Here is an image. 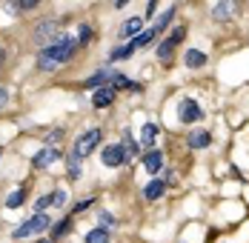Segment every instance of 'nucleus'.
<instances>
[{"label": "nucleus", "instance_id": "31", "mask_svg": "<svg viewBox=\"0 0 249 243\" xmlns=\"http://www.w3.org/2000/svg\"><path fill=\"white\" fill-rule=\"evenodd\" d=\"M3 57H6V52H3V49H0V63H3Z\"/></svg>", "mask_w": 249, "mask_h": 243}, {"label": "nucleus", "instance_id": "20", "mask_svg": "<svg viewBox=\"0 0 249 243\" xmlns=\"http://www.w3.org/2000/svg\"><path fill=\"white\" fill-rule=\"evenodd\" d=\"M172 17H175V9H166V12H163L158 20H155V26H152V29H155V32H163L166 26L172 23Z\"/></svg>", "mask_w": 249, "mask_h": 243}, {"label": "nucleus", "instance_id": "26", "mask_svg": "<svg viewBox=\"0 0 249 243\" xmlns=\"http://www.w3.org/2000/svg\"><path fill=\"white\" fill-rule=\"evenodd\" d=\"M92 203H95L92 197H86V200H80V203H77V206H75V212H86V209H89Z\"/></svg>", "mask_w": 249, "mask_h": 243}, {"label": "nucleus", "instance_id": "23", "mask_svg": "<svg viewBox=\"0 0 249 243\" xmlns=\"http://www.w3.org/2000/svg\"><path fill=\"white\" fill-rule=\"evenodd\" d=\"M132 54H135V52H132L129 46H121V49H112L109 57H112V60H126V57H132Z\"/></svg>", "mask_w": 249, "mask_h": 243}, {"label": "nucleus", "instance_id": "4", "mask_svg": "<svg viewBox=\"0 0 249 243\" xmlns=\"http://www.w3.org/2000/svg\"><path fill=\"white\" fill-rule=\"evenodd\" d=\"M178 118H180V123H195V121L203 118V112H200V106L192 97H183V100L178 103Z\"/></svg>", "mask_w": 249, "mask_h": 243}, {"label": "nucleus", "instance_id": "7", "mask_svg": "<svg viewBox=\"0 0 249 243\" xmlns=\"http://www.w3.org/2000/svg\"><path fill=\"white\" fill-rule=\"evenodd\" d=\"M115 95H118V92H115L112 86H98L95 95H92V106H95V109H106V106L115 103Z\"/></svg>", "mask_w": 249, "mask_h": 243}, {"label": "nucleus", "instance_id": "1", "mask_svg": "<svg viewBox=\"0 0 249 243\" xmlns=\"http://www.w3.org/2000/svg\"><path fill=\"white\" fill-rule=\"evenodd\" d=\"M75 49H77V40L72 35H63V37H57L54 43H46V46L40 49V54H37V69H40V72L57 69L60 63H66V60L75 54Z\"/></svg>", "mask_w": 249, "mask_h": 243}, {"label": "nucleus", "instance_id": "2", "mask_svg": "<svg viewBox=\"0 0 249 243\" xmlns=\"http://www.w3.org/2000/svg\"><path fill=\"white\" fill-rule=\"evenodd\" d=\"M52 226V220H49V215H43V212H37L35 218H29V220H23L15 232H12V238L15 241H23V238H32V235H40V232H46Z\"/></svg>", "mask_w": 249, "mask_h": 243}, {"label": "nucleus", "instance_id": "32", "mask_svg": "<svg viewBox=\"0 0 249 243\" xmlns=\"http://www.w3.org/2000/svg\"><path fill=\"white\" fill-rule=\"evenodd\" d=\"M0 155H3V152H0Z\"/></svg>", "mask_w": 249, "mask_h": 243}, {"label": "nucleus", "instance_id": "25", "mask_svg": "<svg viewBox=\"0 0 249 243\" xmlns=\"http://www.w3.org/2000/svg\"><path fill=\"white\" fill-rule=\"evenodd\" d=\"M52 203H54V194H46V197H40V200H37V206H35V209H37V212H46Z\"/></svg>", "mask_w": 249, "mask_h": 243}, {"label": "nucleus", "instance_id": "9", "mask_svg": "<svg viewBox=\"0 0 249 243\" xmlns=\"http://www.w3.org/2000/svg\"><path fill=\"white\" fill-rule=\"evenodd\" d=\"M143 166H146V172L158 174V172L163 169V152H158V149L146 152V157H143Z\"/></svg>", "mask_w": 249, "mask_h": 243}, {"label": "nucleus", "instance_id": "6", "mask_svg": "<svg viewBox=\"0 0 249 243\" xmlns=\"http://www.w3.org/2000/svg\"><path fill=\"white\" fill-rule=\"evenodd\" d=\"M103 166H109V169H115V166H124L126 163V149L121 143H112L103 149Z\"/></svg>", "mask_w": 249, "mask_h": 243}, {"label": "nucleus", "instance_id": "24", "mask_svg": "<svg viewBox=\"0 0 249 243\" xmlns=\"http://www.w3.org/2000/svg\"><path fill=\"white\" fill-rule=\"evenodd\" d=\"M89 37H92V26H89V23H80V35H77V43L83 46V43H89Z\"/></svg>", "mask_w": 249, "mask_h": 243}, {"label": "nucleus", "instance_id": "27", "mask_svg": "<svg viewBox=\"0 0 249 243\" xmlns=\"http://www.w3.org/2000/svg\"><path fill=\"white\" fill-rule=\"evenodd\" d=\"M37 3H40V0H18V6H20V9H35Z\"/></svg>", "mask_w": 249, "mask_h": 243}, {"label": "nucleus", "instance_id": "15", "mask_svg": "<svg viewBox=\"0 0 249 243\" xmlns=\"http://www.w3.org/2000/svg\"><path fill=\"white\" fill-rule=\"evenodd\" d=\"M26 197H29V189H26V186H20V189H15V192L6 197V206H9V209H18V206H23Z\"/></svg>", "mask_w": 249, "mask_h": 243}, {"label": "nucleus", "instance_id": "29", "mask_svg": "<svg viewBox=\"0 0 249 243\" xmlns=\"http://www.w3.org/2000/svg\"><path fill=\"white\" fill-rule=\"evenodd\" d=\"M6 103H9V92H6V89H3V86H0V109H3V106H6Z\"/></svg>", "mask_w": 249, "mask_h": 243}, {"label": "nucleus", "instance_id": "21", "mask_svg": "<svg viewBox=\"0 0 249 243\" xmlns=\"http://www.w3.org/2000/svg\"><path fill=\"white\" fill-rule=\"evenodd\" d=\"M109 74L112 72H95L89 80H86V86H89V89H98V86H103V83L109 80Z\"/></svg>", "mask_w": 249, "mask_h": 243}, {"label": "nucleus", "instance_id": "8", "mask_svg": "<svg viewBox=\"0 0 249 243\" xmlns=\"http://www.w3.org/2000/svg\"><path fill=\"white\" fill-rule=\"evenodd\" d=\"M57 157H60V152H57L54 146H49V149H40V152L35 155V160H32V163H35V169H46V166H52Z\"/></svg>", "mask_w": 249, "mask_h": 243}, {"label": "nucleus", "instance_id": "16", "mask_svg": "<svg viewBox=\"0 0 249 243\" xmlns=\"http://www.w3.org/2000/svg\"><path fill=\"white\" fill-rule=\"evenodd\" d=\"M143 29V20L141 17H129L124 26H121V37H132V35H138Z\"/></svg>", "mask_w": 249, "mask_h": 243}, {"label": "nucleus", "instance_id": "10", "mask_svg": "<svg viewBox=\"0 0 249 243\" xmlns=\"http://www.w3.org/2000/svg\"><path fill=\"white\" fill-rule=\"evenodd\" d=\"M54 35H57V23H54V20H43V23H37V29H35V40H37V43L49 40Z\"/></svg>", "mask_w": 249, "mask_h": 243}, {"label": "nucleus", "instance_id": "22", "mask_svg": "<svg viewBox=\"0 0 249 243\" xmlns=\"http://www.w3.org/2000/svg\"><path fill=\"white\" fill-rule=\"evenodd\" d=\"M69 232H72V220L63 218L60 223H54V232H52V235H54V238H63V235H69Z\"/></svg>", "mask_w": 249, "mask_h": 243}, {"label": "nucleus", "instance_id": "5", "mask_svg": "<svg viewBox=\"0 0 249 243\" xmlns=\"http://www.w3.org/2000/svg\"><path fill=\"white\" fill-rule=\"evenodd\" d=\"M183 37H186V26H178L172 35H169V37H166V40L158 46V57H160V60H169V57H172V49L178 46Z\"/></svg>", "mask_w": 249, "mask_h": 243}, {"label": "nucleus", "instance_id": "30", "mask_svg": "<svg viewBox=\"0 0 249 243\" xmlns=\"http://www.w3.org/2000/svg\"><path fill=\"white\" fill-rule=\"evenodd\" d=\"M126 3H129V0H118V3H115V6H118V9H124Z\"/></svg>", "mask_w": 249, "mask_h": 243}, {"label": "nucleus", "instance_id": "18", "mask_svg": "<svg viewBox=\"0 0 249 243\" xmlns=\"http://www.w3.org/2000/svg\"><path fill=\"white\" fill-rule=\"evenodd\" d=\"M229 15H232V3H229V0H221V3L212 9V17H215V20H226Z\"/></svg>", "mask_w": 249, "mask_h": 243}, {"label": "nucleus", "instance_id": "17", "mask_svg": "<svg viewBox=\"0 0 249 243\" xmlns=\"http://www.w3.org/2000/svg\"><path fill=\"white\" fill-rule=\"evenodd\" d=\"M203 63H206V54H203L200 49H189V52H186V66H189V69H198Z\"/></svg>", "mask_w": 249, "mask_h": 243}, {"label": "nucleus", "instance_id": "12", "mask_svg": "<svg viewBox=\"0 0 249 243\" xmlns=\"http://www.w3.org/2000/svg\"><path fill=\"white\" fill-rule=\"evenodd\" d=\"M155 140H158V126H155V123H146V126L141 129V146L152 149V146H155Z\"/></svg>", "mask_w": 249, "mask_h": 243}, {"label": "nucleus", "instance_id": "28", "mask_svg": "<svg viewBox=\"0 0 249 243\" xmlns=\"http://www.w3.org/2000/svg\"><path fill=\"white\" fill-rule=\"evenodd\" d=\"M60 135H63V132H60V129H54V132L49 135V140H46V143H57V140H60Z\"/></svg>", "mask_w": 249, "mask_h": 243}, {"label": "nucleus", "instance_id": "3", "mask_svg": "<svg viewBox=\"0 0 249 243\" xmlns=\"http://www.w3.org/2000/svg\"><path fill=\"white\" fill-rule=\"evenodd\" d=\"M100 143V129H89V132H83L80 138L75 140V146H72V157H89L95 149H98Z\"/></svg>", "mask_w": 249, "mask_h": 243}, {"label": "nucleus", "instance_id": "13", "mask_svg": "<svg viewBox=\"0 0 249 243\" xmlns=\"http://www.w3.org/2000/svg\"><path fill=\"white\" fill-rule=\"evenodd\" d=\"M155 35H158L155 29H146V32H141V35H135V40L129 43V49H132V52H138V49H143L146 43H152V40H155Z\"/></svg>", "mask_w": 249, "mask_h": 243}, {"label": "nucleus", "instance_id": "11", "mask_svg": "<svg viewBox=\"0 0 249 243\" xmlns=\"http://www.w3.org/2000/svg\"><path fill=\"white\" fill-rule=\"evenodd\" d=\"M209 143H212V135L203 132V129H198V132L189 135V149H206Z\"/></svg>", "mask_w": 249, "mask_h": 243}, {"label": "nucleus", "instance_id": "14", "mask_svg": "<svg viewBox=\"0 0 249 243\" xmlns=\"http://www.w3.org/2000/svg\"><path fill=\"white\" fill-rule=\"evenodd\" d=\"M163 189H166V183H163V180H149V183H146V189H143V197H146V200H158V197L163 194Z\"/></svg>", "mask_w": 249, "mask_h": 243}, {"label": "nucleus", "instance_id": "19", "mask_svg": "<svg viewBox=\"0 0 249 243\" xmlns=\"http://www.w3.org/2000/svg\"><path fill=\"white\" fill-rule=\"evenodd\" d=\"M86 243H109V229H103V226L92 229V232L86 235Z\"/></svg>", "mask_w": 249, "mask_h": 243}]
</instances>
